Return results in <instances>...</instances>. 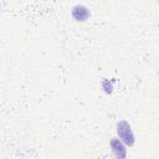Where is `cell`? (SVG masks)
<instances>
[{"label": "cell", "instance_id": "obj_1", "mask_svg": "<svg viewBox=\"0 0 159 159\" xmlns=\"http://www.w3.org/2000/svg\"><path fill=\"white\" fill-rule=\"evenodd\" d=\"M117 133L119 137V140L124 144V145H129L132 147L135 142V137L134 133L132 130L130 124L127 120H120L117 123Z\"/></svg>", "mask_w": 159, "mask_h": 159}, {"label": "cell", "instance_id": "obj_2", "mask_svg": "<svg viewBox=\"0 0 159 159\" xmlns=\"http://www.w3.org/2000/svg\"><path fill=\"white\" fill-rule=\"evenodd\" d=\"M109 144L116 159H127V148L118 138H112Z\"/></svg>", "mask_w": 159, "mask_h": 159}, {"label": "cell", "instance_id": "obj_3", "mask_svg": "<svg viewBox=\"0 0 159 159\" xmlns=\"http://www.w3.org/2000/svg\"><path fill=\"white\" fill-rule=\"evenodd\" d=\"M91 12L88 10V7H86L84 5H76L72 9V16L76 21H86L89 17Z\"/></svg>", "mask_w": 159, "mask_h": 159}, {"label": "cell", "instance_id": "obj_4", "mask_svg": "<svg viewBox=\"0 0 159 159\" xmlns=\"http://www.w3.org/2000/svg\"><path fill=\"white\" fill-rule=\"evenodd\" d=\"M102 88L107 92V93H111L112 92V89H113V86H112V82H109L108 80H104L103 82H102Z\"/></svg>", "mask_w": 159, "mask_h": 159}]
</instances>
